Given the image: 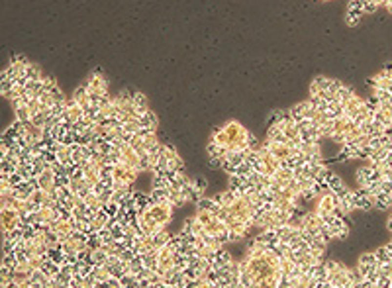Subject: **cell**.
I'll use <instances>...</instances> for the list:
<instances>
[{
    "mask_svg": "<svg viewBox=\"0 0 392 288\" xmlns=\"http://www.w3.org/2000/svg\"><path fill=\"white\" fill-rule=\"evenodd\" d=\"M140 125H142V131H157L159 120L151 110H147V112H144L140 116Z\"/></svg>",
    "mask_w": 392,
    "mask_h": 288,
    "instance_id": "cell-11",
    "label": "cell"
},
{
    "mask_svg": "<svg viewBox=\"0 0 392 288\" xmlns=\"http://www.w3.org/2000/svg\"><path fill=\"white\" fill-rule=\"evenodd\" d=\"M22 224V218L18 214V210L14 208H2L0 210V229L4 233H10L14 229H18Z\"/></svg>",
    "mask_w": 392,
    "mask_h": 288,
    "instance_id": "cell-4",
    "label": "cell"
},
{
    "mask_svg": "<svg viewBox=\"0 0 392 288\" xmlns=\"http://www.w3.org/2000/svg\"><path fill=\"white\" fill-rule=\"evenodd\" d=\"M36 185H38V188H41V190H45V192H53L59 185H57V175H55V171L49 167V165H45V169L36 177Z\"/></svg>",
    "mask_w": 392,
    "mask_h": 288,
    "instance_id": "cell-7",
    "label": "cell"
},
{
    "mask_svg": "<svg viewBox=\"0 0 392 288\" xmlns=\"http://www.w3.org/2000/svg\"><path fill=\"white\" fill-rule=\"evenodd\" d=\"M142 263H144V268H157V253L142 255Z\"/></svg>",
    "mask_w": 392,
    "mask_h": 288,
    "instance_id": "cell-18",
    "label": "cell"
},
{
    "mask_svg": "<svg viewBox=\"0 0 392 288\" xmlns=\"http://www.w3.org/2000/svg\"><path fill=\"white\" fill-rule=\"evenodd\" d=\"M171 233L167 231V227H161L155 235H153V241H155V245H157V249L159 247H163V245H167V243H171Z\"/></svg>",
    "mask_w": 392,
    "mask_h": 288,
    "instance_id": "cell-15",
    "label": "cell"
},
{
    "mask_svg": "<svg viewBox=\"0 0 392 288\" xmlns=\"http://www.w3.org/2000/svg\"><path fill=\"white\" fill-rule=\"evenodd\" d=\"M147 212H149V216H151L159 226H165V227H167V224H171V220H173L175 206H173L169 200L153 202L151 206H147Z\"/></svg>",
    "mask_w": 392,
    "mask_h": 288,
    "instance_id": "cell-1",
    "label": "cell"
},
{
    "mask_svg": "<svg viewBox=\"0 0 392 288\" xmlns=\"http://www.w3.org/2000/svg\"><path fill=\"white\" fill-rule=\"evenodd\" d=\"M132 104H134V110H136L140 116L149 110V102H147V98H145L144 92H132Z\"/></svg>",
    "mask_w": 392,
    "mask_h": 288,
    "instance_id": "cell-12",
    "label": "cell"
},
{
    "mask_svg": "<svg viewBox=\"0 0 392 288\" xmlns=\"http://www.w3.org/2000/svg\"><path fill=\"white\" fill-rule=\"evenodd\" d=\"M51 233H55V237L59 239V243H65L73 233H75V220L69 216V218H59L51 224L49 227Z\"/></svg>",
    "mask_w": 392,
    "mask_h": 288,
    "instance_id": "cell-3",
    "label": "cell"
},
{
    "mask_svg": "<svg viewBox=\"0 0 392 288\" xmlns=\"http://www.w3.org/2000/svg\"><path fill=\"white\" fill-rule=\"evenodd\" d=\"M235 196H237V194H235L233 190H229V188H227L226 192H222V194H218V196H216V202H218L222 208H227V206H229V204L235 200Z\"/></svg>",
    "mask_w": 392,
    "mask_h": 288,
    "instance_id": "cell-16",
    "label": "cell"
},
{
    "mask_svg": "<svg viewBox=\"0 0 392 288\" xmlns=\"http://www.w3.org/2000/svg\"><path fill=\"white\" fill-rule=\"evenodd\" d=\"M361 16H363L361 12H357V10H349V8H347V24H349V26H355V24L359 22Z\"/></svg>",
    "mask_w": 392,
    "mask_h": 288,
    "instance_id": "cell-19",
    "label": "cell"
},
{
    "mask_svg": "<svg viewBox=\"0 0 392 288\" xmlns=\"http://www.w3.org/2000/svg\"><path fill=\"white\" fill-rule=\"evenodd\" d=\"M90 274L94 276V280H96L98 284H102V282H106L108 278H112L110 270H108L104 265H92V270H90Z\"/></svg>",
    "mask_w": 392,
    "mask_h": 288,
    "instance_id": "cell-14",
    "label": "cell"
},
{
    "mask_svg": "<svg viewBox=\"0 0 392 288\" xmlns=\"http://www.w3.org/2000/svg\"><path fill=\"white\" fill-rule=\"evenodd\" d=\"M140 169H136V167H129V165H125V163H116L114 167H112V179L114 181H124V183H129V185H134L136 183V179L140 177Z\"/></svg>",
    "mask_w": 392,
    "mask_h": 288,
    "instance_id": "cell-5",
    "label": "cell"
},
{
    "mask_svg": "<svg viewBox=\"0 0 392 288\" xmlns=\"http://www.w3.org/2000/svg\"><path fill=\"white\" fill-rule=\"evenodd\" d=\"M94 288H100V286H94Z\"/></svg>",
    "mask_w": 392,
    "mask_h": 288,
    "instance_id": "cell-21",
    "label": "cell"
},
{
    "mask_svg": "<svg viewBox=\"0 0 392 288\" xmlns=\"http://www.w3.org/2000/svg\"><path fill=\"white\" fill-rule=\"evenodd\" d=\"M83 202H84V206L94 214V212H100L102 208H104V200L100 198V194L98 192H94V190H88L84 196H83Z\"/></svg>",
    "mask_w": 392,
    "mask_h": 288,
    "instance_id": "cell-10",
    "label": "cell"
},
{
    "mask_svg": "<svg viewBox=\"0 0 392 288\" xmlns=\"http://www.w3.org/2000/svg\"><path fill=\"white\" fill-rule=\"evenodd\" d=\"M84 86H86V90H88V94H90L92 98L110 96V92H108V81H106V77H104L102 73H98V71H94V73L88 77V81L84 82Z\"/></svg>",
    "mask_w": 392,
    "mask_h": 288,
    "instance_id": "cell-2",
    "label": "cell"
},
{
    "mask_svg": "<svg viewBox=\"0 0 392 288\" xmlns=\"http://www.w3.org/2000/svg\"><path fill=\"white\" fill-rule=\"evenodd\" d=\"M134 251H136V255H149V253H155L157 251V245H155V241H153V237L151 235H140L138 239H134Z\"/></svg>",
    "mask_w": 392,
    "mask_h": 288,
    "instance_id": "cell-8",
    "label": "cell"
},
{
    "mask_svg": "<svg viewBox=\"0 0 392 288\" xmlns=\"http://www.w3.org/2000/svg\"><path fill=\"white\" fill-rule=\"evenodd\" d=\"M14 114H16V120H18V122H22V123H28V122H32V112H30L28 104H24V102H18V104H14Z\"/></svg>",
    "mask_w": 392,
    "mask_h": 288,
    "instance_id": "cell-13",
    "label": "cell"
},
{
    "mask_svg": "<svg viewBox=\"0 0 392 288\" xmlns=\"http://www.w3.org/2000/svg\"><path fill=\"white\" fill-rule=\"evenodd\" d=\"M88 224H90V231H102L104 227H108V224H110V216L104 212V210H100V212H94L92 216H90V220H88Z\"/></svg>",
    "mask_w": 392,
    "mask_h": 288,
    "instance_id": "cell-9",
    "label": "cell"
},
{
    "mask_svg": "<svg viewBox=\"0 0 392 288\" xmlns=\"http://www.w3.org/2000/svg\"><path fill=\"white\" fill-rule=\"evenodd\" d=\"M118 153H120V163H125L129 167H136L142 171V155L129 145V143H122L118 147Z\"/></svg>",
    "mask_w": 392,
    "mask_h": 288,
    "instance_id": "cell-6",
    "label": "cell"
},
{
    "mask_svg": "<svg viewBox=\"0 0 392 288\" xmlns=\"http://www.w3.org/2000/svg\"><path fill=\"white\" fill-rule=\"evenodd\" d=\"M106 253L102 251V247H94L92 249V253H90V257H88V263L90 265H102L104 261H106Z\"/></svg>",
    "mask_w": 392,
    "mask_h": 288,
    "instance_id": "cell-17",
    "label": "cell"
},
{
    "mask_svg": "<svg viewBox=\"0 0 392 288\" xmlns=\"http://www.w3.org/2000/svg\"><path fill=\"white\" fill-rule=\"evenodd\" d=\"M100 288H122V284H120V278L112 276V278H108L106 282H102Z\"/></svg>",
    "mask_w": 392,
    "mask_h": 288,
    "instance_id": "cell-20",
    "label": "cell"
}]
</instances>
